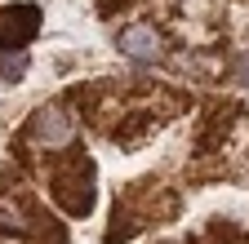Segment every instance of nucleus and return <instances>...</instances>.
Returning <instances> with one entry per match:
<instances>
[{
  "label": "nucleus",
  "mask_w": 249,
  "mask_h": 244,
  "mask_svg": "<svg viewBox=\"0 0 249 244\" xmlns=\"http://www.w3.org/2000/svg\"><path fill=\"white\" fill-rule=\"evenodd\" d=\"M236 76H240V80H245V84H249V53H245V58H240V63H236Z\"/></svg>",
  "instance_id": "nucleus-7"
},
{
  "label": "nucleus",
  "mask_w": 249,
  "mask_h": 244,
  "mask_svg": "<svg viewBox=\"0 0 249 244\" xmlns=\"http://www.w3.org/2000/svg\"><path fill=\"white\" fill-rule=\"evenodd\" d=\"M31 164L49 178L58 204L67 209V213L85 218V213L93 209V164H89V156L80 151V142L67 146V151H53V156H40V160H31Z\"/></svg>",
  "instance_id": "nucleus-1"
},
{
  "label": "nucleus",
  "mask_w": 249,
  "mask_h": 244,
  "mask_svg": "<svg viewBox=\"0 0 249 244\" xmlns=\"http://www.w3.org/2000/svg\"><path fill=\"white\" fill-rule=\"evenodd\" d=\"M40 32V9L36 5H9L0 9V53H14L27 49Z\"/></svg>",
  "instance_id": "nucleus-4"
},
{
  "label": "nucleus",
  "mask_w": 249,
  "mask_h": 244,
  "mask_svg": "<svg viewBox=\"0 0 249 244\" xmlns=\"http://www.w3.org/2000/svg\"><path fill=\"white\" fill-rule=\"evenodd\" d=\"M116 45H120L124 58H134V63H160V58H165V40H160V32H156V27H147V22L120 27Z\"/></svg>",
  "instance_id": "nucleus-5"
},
{
  "label": "nucleus",
  "mask_w": 249,
  "mask_h": 244,
  "mask_svg": "<svg viewBox=\"0 0 249 244\" xmlns=\"http://www.w3.org/2000/svg\"><path fill=\"white\" fill-rule=\"evenodd\" d=\"M0 231L36 240V244H67L58 218L36 200V191H27V187H0Z\"/></svg>",
  "instance_id": "nucleus-2"
},
{
  "label": "nucleus",
  "mask_w": 249,
  "mask_h": 244,
  "mask_svg": "<svg viewBox=\"0 0 249 244\" xmlns=\"http://www.w3.org/2000/svg\"><path fill=\"white\" fill-rule=\"evenodd\" d=\"M103 5H116V0H103Z\"/></svg>",
  "instance_id": "nucleus-8"
},
{
  "label": "nucleus",
  "mask_w": 249,
  "mask_h": 244,
  "mask_svg": "<svg viewBox=\"0 0 249 244\" xmlns=\"http://www.w3.org/2000/svg\"><path fill=\"white\" fill-rule=\"evenodd\" d=\"M22 71H27V58H14V63L5 58V63H0V76H9V80H18Z\"/></svg>",
  "instance_id": "nucleus-6"
},
{
  "label": "nucleus",
  "mask_w": 249,
  "mask_h": 244,
  "mask_svg": "<svg viewBox=\"0 0 249 244\" xmlns=\"http://www.w3.org/2000/svg\"><path fill=\"white\" fill-rule=\"evenodd\" d=\"M76 146V120L62 102H45L31 111V120L18 133V151L27 160H40V156H53V151H67Z\"/></svg>",
  "instance_id": "nucleus-3"
}]
</instances>
